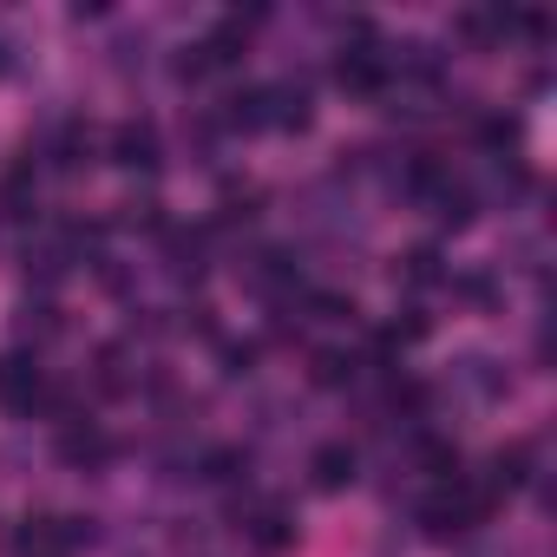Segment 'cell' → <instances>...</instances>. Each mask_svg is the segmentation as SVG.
I'll list each match as a JSON object with an SVG mask.
<instances>
[{
  "label": "cell",
  "instance_id": "obj_4",
  "mask_svg": "<svg viewBox=\"0 0 557 557\" xmlns=\"http://www.w3.org/2000/svg\"><path fill=\"white\" fill-rule=\"evenodd\" d=\"M309 479H315V492H348V485L361 479L355 446H348V440H322V446L309 453Z\"/></svg>",
  "mask_w": 557,
  "mask_h": 557
},
{
  "label": "cell",
  "instance_id": "obj_16",
  "mask_svg": "<svg viewBox=\"0 0 557 557\" xmlns=\"http://www.w3.org/2000/svg\"><path fill=\"white\" fill-rule=\"evenodd\" d=\"M524 466H531V453H524V446L498 453V459H492V485H505V492H511V485H524Z\"/></svg>",
  "mask_w": 557,
  "mask_h": 557
},
{
  "label": "cell",
  "instance_id": "obj_9",
  "mask_svg": "<svg viewBox=\"0 0 557 557\" xmlns=\"http://www.w3.org/2000/svg\"><path fill=\"white\" fill-rule=\"evenodd\" d=\"M223 119H230L236 132H262V125H269V86H243V92H230V99H223Z\"/></svg>",
  "mask_w": 557,
  "mask_h": 557
},
{
  "label": "cell",
  "instance_id": "obj_12",
  "mask_svg": "<svg viewBox=\"0 0 557 557\" xmlns=\"http://www.w3.org/2000/svg\"><path fill=\"white\" fill-rule=\"evenodd\" d=\"M407 283L413 289H433V283H446V262H440V249H407Z\"/></svg>",
  "mask_w": 557,
  "mask_h": 557
},
{
  "label": "cell",
  "instance_id": "obj_10",
  "mask_svg": "<svg viewBox=\"0 0 557 557\" xmlns=\"http://www.w3.org/2000/svg\"><path fill=\"white\" fill-rule=\"evenodd\" d=\"M309 92L302 86H275L269 92V125H283V132H309Z\"/></svg>",
  "mask_w": 557,
  "mask_h": 557
},
{
  "label": "cell",
  "instance_id": "obj_13",
  "mask_svg": "<svg viewBox=\"0 0 557 557\" xmlns=\"http://www.w3.org/2000/svg\"><path fill=\"white\" fill-rule=\"evenodd\" d=\"M249 472V459L236 453V446H216V453H203V479L210 485H230V479H243Z\"/></svg>",
  "mask_w": 557,
  "mask_h": 557
},
{
  "label": "cell",
  "instance_id": "obj_11",
  "mask_svg": "<svg viewBox=\"0 0 557 557\" xmlns=\"http://www.w3.org/2000/svg\"><path fill=\"white\" fill-rule=\"evenodd\" d=\"M249 544H256V550H289V544H296V524H289V511H283V505L256 511V524H249Z\"/></svg>",
  "mask_w": 557,
  "mask_h": 557
},
{
  "label": "cell",
  "instance_id": "obj_18",
  "mask_svg": "<svg viewBox=\"0 0 557 557\" xmlns=\"http://www.w3.org/2000/svg\"><path fill=\"white\" fill-rule=\"evenodd\" d=\"M0 73H8V47H0Z\"/></svg>",
  "mask_w": 557,
  "mask_h": 557
},
{
  "label": "cell",
  "instance_id": "obj_15",
  "mask_svg": "<svg viewBox=\"0 0 557 557\" xmlns=\"http://www.w3.org/2000/svg\"><path fill=\"white\" fill-rule=\"evenodd\" d=\"M86 158H92V132H86V125H66V132H60V164L79 171Z\"/></svg>",
  "mask_w": 557,
  "mask_h": 557
},
{
  "label": "cell",
  "instance_id": "obj_17",
  "mask_svg": "<svg viewBox=\"0 0 557 557\" xmlns=\"http://www.w3.org/2000/svg\"><path fill=\"white\" fill-rule=\"evenodd\" d=\"M21 329H40V335H47V329H53V309H47V302H27V309H21Z\"/></svg>",
  "mask_w": 557,
  "mask_h": 557
},
{
  "label": "cell",
  "instance_id": "obj_1",
  "mask_svg": "<svg viewBox=\"0 0 557 557\" xmlns=\"http://www.w3.org/2000/svg\"><path fill=\"white\" fill-rule=\"evenodd\" d=\"M485 505H492V492H479V485H466V479H446L440 492L420 498V531H426V537H459V531H472V524L485 518Z\"/></svg>",
  "mask_w": 557,
  "mask_h": 557
},
{
  "label": "cell",
  "instance_id": "obj_7",
  "mask_svg": "<svg viewBox=\"0 0 557 557\" xmlns=\"http://www.w3.org/2000/svg\"><path fill=\"white\" fill-rule=\"evenodd\" d=\"M106 453H112V440H106L92 420H86V426H79V420L60 426V459H66V466H99Z\"/></svg>",
  "mask_w": 557,
  "mask_h": 557
},
{
  "label": "cell",
  "instance_id": "obj_5",
  "mask_svg": "<svg viewBox=\"0 0 557 557\" xmlns=\"http://www.w3.org/2000/svg\"><path fill=\"white\" fill-rule=\"evenodd\" d=\"M387 73H394V60H387V53H374V47H355V53H342V60H335L342 92H361V99H374V92L387 86Z\"/></svg>",
  "mask_w": 557,
  "mask_h": 557
},
{
  "label": "cell",
  "instance_id": "obj_8",
  "mask_svg": "<svg viewBox=\"0 0 557 557\" xmlns=\"http://www.w3.org/2000/svg\"><path fill=\"white\" fill-rule=\"evenodd\" d=\"M243 47H249V27H243L236 14H230V21H223V27H216L210 40H197L203 66H236V60H243Z\"/></svg>",
  "mask_w": 557,
  "mask_h": 557
},
{
  "label": "cell",
  "instance_id": "obj_3",
  "mask_svg": "<svg viewBox=\"0 0 557 557\" xmlns=\"http://www.w3.org/2000/svg\"><path fill=\"white\" fill-rule=\"evenodd\" d=\"M79 537H92V531H79L73 518H27L14 537V557H73Z\"/></svg>",
  "mask_w": 557,
  "mask_h": 557
},
{
  "label": "cell",
  "instance_id": "obj_6",
  "mask_svg": "<svg viewBox=\"0 0 557 557\" xmlns=\"http://www.w3.org/2000/svg\"><path fill=\"white\" fill-rule=\"evenodd\" d=\"M112 164L125 171H158V125L151 119H125L112 132Z\"/></svg>",
  "mask_w": 557,
  "mask_h": 557
},
{
  "label": "cell",
  "instance_id": "obj_14",
  "mask_svg": "<svg viewBox=\"0 0 557 557\" xmlns=\"http://www.w3.org/2000/svg\"><path fill=\"white\" fill-rule=\"evenodd\" d=\"M348 381H355V361L335 355V348H322L315 355V387H348Z\"/></svg>",
  "mask_w": 557,
  "mask_h": 557
},
{
  "label": "cell",
  "instance_id": "obj_2",
  "mask_svg": "<svg viewBox=\"0 0 557 557\" xmlns=\"http://www.w3.org/2000/svg\"><path fill=\"white\" fill-rule=\"evenodd\" d=\"M47 400V374L34 355H0V407L8 413H34Z\"/></svg>",
  "mask_w": 557,
  "mask_h": 557
}]
</instances>
